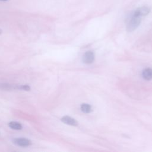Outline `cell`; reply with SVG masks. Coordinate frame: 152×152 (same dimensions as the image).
Listing matches in <instances>:
<instances>
[{"instance_id": "5b68a950", "label": "cell", "mask_w": 152, "mask_h": 152, "mask_svg": "<svg viewBox=\"0 0 152 152\" xmlns=\"http://www.w3.org/2000/svg\"><path fill=\"white\" fill-rule=\"evenodd\" d=\"M61 121L67 125H71V126H77L78 125V122L74 118L68 116H64L61 118Z\"/></svg>"}, {"instance_id": "ba28073f", "label": "cell", "mask_w": 152, "mask_h": 152, "mask_svg": "<svg viewBox=\"0 0 152 152\" xmlns=\"http://www.w3.org/2000/svg\"><path fill=\"white\" fill-rule=\"evenodd\" d=\"M81 110L82 112L86 113H90L91 110V107L90 104L87 103H83L81 105Z\"/></svg>"}, {"instance_id": "8992f818", "label": "cell", "mask_w": 152, "mask_h": 152, "mask_svg": "<svg viewBox=\"0 0 152 152\" xmlns=\"http://www.w3.org/2000/svg\"><path fill=\"white\" fill-rule=\"evenodd\" d=\"M142 76L144 79L146 80H152V69L150 68H147L142 71Z\"/></svg>"}, {"instance_id": "6da1fadb", "label": "cell", "mask_w": 152, "mask_h": 152, "mask_svg": "<svg viewBox=\"0 0 152 152\" xmlns=\"http://www.w3.org/2000/svg\"><path fill=\"white\" fill-rule=\"evenodd\" d=\"M141 23V17L132 15L131 20L129 21L127 26L126 30L128 32H132L135 30Z\"/></svg>"}, {"instance_id": "3957f363", "label": "cell", "mask_w": 152, "mask_h": 152, "mask_svg": "<svg viewBox=\"0 0 152 152\" xmlns=\"http://www.w3.org/2000/svg\"><path fill=\"white\" fill-rule=\"evenodd\" d=\"M94 60V53L93 51L86 52L83 56V62L86 64H90Z\"/></svg>"}, {"instance_id": "7c38bea8", "label": "cell", "mask_w": 152, "mask_h": 152, "mask_svg": "<svg viewBox=\"0 0 152 152\" xmlns=\"http://www.w3.org/2000/svg\"><path fill=\"white\" fill-rule=\"evenodd\" d=\"M1 33H2V30H1V29L0 28V34H1Z\"/></svg>"}, {"instance_id": "52a82bcc", "label": "cell", "mask_w": 152, "mask_h": 152, "mask_svg": "<svg viewBox=\"0 0 152 152\" xmlns=\"http://www.w3.org/2000/svg\"><path fill=\"white\" fill-rule=\"evenodd\" d=\"M8 126L10 128H11L12 129H15V130H20L22 129L23 126L22 125L18 122H15V121H12L10 122L8 124Z\"/></svg>"}, {"instance_id": "8fae6325", "label": "cell", "mask_w": 152, "mask_h": 152, "mask_svg": "<svg viewBox=\"0 0 152 152\" xmlns=\"http://www.w3.org/2000/svg\"><path fill=\"white\" fill-rule=\"evenodd\" d=\"M8 1V0H0V1Z\"/></svg>"}, {"instance_id": "30bf717a", "label": "cell", "mask_w": 152, "mask_h": 152, "mask_svg": "<svg viewBox=\"0 0 152 152\" xmlns=\"http://www.w3.org/2000/svg\"><path fill=\"white\" fill-rule=\"evenodd\" d=\"M14 89L21 90H25V91H30V87L28 85H15Z\"/></svg>"}, {"instance_id": "9c48e42d", "label": "cell", "mask_w": 152, "mask_h": 152, "mask_svg": "<svg viewBox=\"0 0 152 152\" xmlns=\"http://www.w3.org/2000/svg\"><path fill=\"white\" fill-rule=\"evenodd\" d=\"M15 85H12L8 83H2L0 84V88L5 90H11L14 89Z\"/></svg>"}, {"instance_id": "277c9868", "label": "cell", "mask_w": 152, "mask_h": 152, "mask_svg": "<svg viewBox=\"0 0 152 152\" xmlns=\"http://www.w3.org/2000/svg\"><path fill=\"white\" fill-rule=\"evenodd\" d=\"M150 12V9L148 7H141L137 8L134 12L133 15L137 17H142L147 15Z\"/></svg>"}, {"instance_id": "7a4b0ae2", "label": "cell", "mask_w": 152, "mask_h": 152, "mask_svg": "<svg viewBox=\"0 0 152 152\" xmlns=\"http://www.w3.org/2000/svg\"><path fill=\"white\" fill-rule=\"evenodd\" d=\"M12 142L17 146L28 147L32 144L31 141L26 138H15L12 140Z\"/></svg>"}]
</instances>
